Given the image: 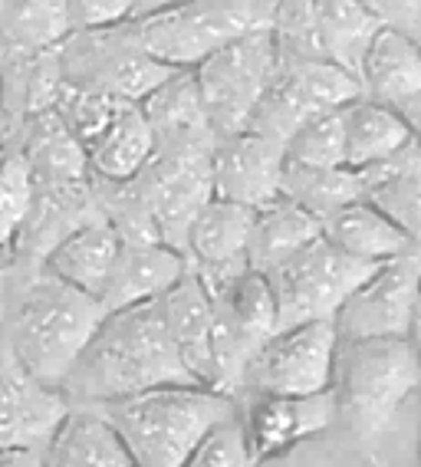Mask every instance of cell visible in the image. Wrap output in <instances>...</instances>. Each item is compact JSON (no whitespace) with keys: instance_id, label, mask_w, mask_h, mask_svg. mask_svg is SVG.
Instances as JSON below:
<instances>
[{"instance_id":"20","label":"cell","mask_w":421,"mask_h":467,"mask_svg":"<svg viewBox=\"0 0 421 467\" xmlns=\"http://www.w3.org/2000/svg\"><path fill=\"white\" fill-rule=\"evenodd\" d=\"M118 251H122V234L116 231L109 217L99 214L93 221H86L83 227H77L73 234H67L46 254L40 267L50 270L59 280H67V284L79 286V290L99 296L112 267H116Z\"/></svg>"},{"instance_id":"29","label":"cell","mask_w":421,"mask_h":467,"mask_svg":"<svg viewBox=\"0 0 421 467\" xmlns=\"http://www.w3.org/2000/svg\"><path fill=\"white\" fill-rule=\"evenodd\" d=\"M323 237L329 244H336L349 257H359L365 264H382V260L412 251V241L369 198H359L339 208L336 214H329L323 221Z\"/></svg>"},{"instance_id":"7","label":"cell","mask_w":421,"mask_h":467,"mask_svg":"<svg viewBox=\"0 0 421 467\" xmlns=\"http://www.w3.org/2000/svg\"><path fill=\"white\" fill-rule=\"evenodd\" d=\"M375 267L379 264L349 257L320 234L303 251H296L267 274L277 293L280 329L313 319H336L339 306Z\"/></svg>"},{"instance_id":"42","label":"cell","mask_w":421,"mask_h":467,"mask_svg":"<svg viewBox=\"0 0 421 467\" xmlns=\"http://www.w3.org/2000/svg\"><path fill=\"white\" fill-rule=\"evenodd\" d=\"M188 0H135V17H149V14H161V10H171V7H181Z\"/></svg>"},{"instance_id":"17","label":"cell","mask_w":421,"mask_h":467,"mask_svg":"<svg viewBox=\"0 0 421 467\" xmlns=\"http://www.w3.org/2000/svg\"><path fill=\"white\" fill-rule=\"evenodd\" d=\"M139 106L155 132V151L214 149L218 145V132L210 126L194 69L169 73Z\"/></svg>"},{"instance_id":"21","label":"cell","mask_w":421,"mask_h":467,"mask_svg":"<svg viewBox=\"0 0 421 467\" xmlns=\"http://www.w3.org/2000/svg\"><path fill=\"white\" fill-rule=\"evenodd\" d=\"M67 83L56 50H14L0 57V102L14 122H26L36 112L56 106V96Z\"/></svg>"},{"instance_id":"37","label":"cell","mask_w":421,"mask_h":467,"mask_svg":"<svg viewBox=\"0 0 421 467\" xmlns=\"http://www.w3.org/2000/svg\"><path fill=\"white\" fill-rule=\"evenodd\" d=\"M185 467H261L253 461L251 444H247L244 418L234 415L210 428L204 434V441L191 451Z\"/></svg>"},{"instance_id":"48","label":"cell","mask_w":421,"mask_h":467,"mask_svg":"<svg viewBox=\"0 0 421 467\" xmlns=\"http://www.w3.org/2000/svg\"><path fill=\"white\" fill-rule=\"evenodd\" d=\"M132 467H139V464H132Z\"/></svg>"},{"instance_id":"27","label":"cell","mask_w":421,"mask_h":467,"mask_svg":"<svg viewBox=\"0 0 421 467\" xmlns=\"http://www.w3.org/2000/svg\"><path fill=\"white\" fill-rule=\"evenodd\" d=\"M365 198L395 221L398 231L421 251V149L405 145L398 155L375 168H365Z\"/></svg>"},{"instance_id":"31","label":"cell","mask_w":421,"mask_h":467,"mask_svg":"<svg viewBox=\"0 0 421 467\" xmlns=\"http://www.w3.org/2000/svg\"><path fill=\"white\" fill-rule=\"evenodd\" d=\"M73 34L69 0H0V36L14 50H56Z\"/></svg>"},{"instance_id":"12","label":"cell","mask_w":421,"mask_h":467,"mask_svg":"<svg viewBox=\"0 0 421 467\" xmlns=\"http://www.w3.org/2000/svg\"><path fill=\"white\" fill-rule=\"evenodd\" d=\"M241 418L253 461L263 467L290 454L296 444L326 434L339 421V409L333 389L313 395H253Z\"/></svg>"},{"instance_id":"23","label":"cell","mask_w":421,"mask_h":467,"mask_svg":"<svg viewBox=\"0 0 421 467\" xmlns=\"http://www.w3.org/2000/svg\"><path fill=\"white\" fill-rule=\"evenodd\" d=\"M363 96L398 106L421 92V47L398 24H385L369 43L359 67Z\"/></svg>"},{"instance_id":"22","label":"cell","mask_w":421,"mask_h":467,"mask_svg":"<svg viewBox=\"0 0 421 467\" xmlns=\"http://www.w3.org/2000/svg\"><path fill=\"white\" fill-rule=\"evenodd\" d=\"M20 151L26 155L34 184H69L93 178L89 171V151L69 132V126L59 119L56 109L36 112L26 122H20Z\"/></svg>"},{"instance_id":"19","label":"cell","mask_w":421,"mask_h":467,"mask_svg":"<svg viewBox=\"0 0 421 467\" xmlns=\"http://www.w3.org/2000/svg\"><path fill=\"white\" fill-rule=\"evenodd\" d=\"M161 319L169 326V336L175 342L178 356L188 366L194 379L208 385L210 376V329H214V296L201 284L188 264L185 276L171 290L159 296Z\"/></svg>"},{"instance_id":"45","label":"cell","mask_w":421,"mask_h":467,"mask_svg":"<svg viewBox=\"0 0 421 467\" xmlns=\"http://www.w3.org/2000/svg\"><path fill=\"white\" fill-rule=\"evenodd\" d=\"M14 129H17V122H14L7 112H4V116H0V149L10 142V132H14Z\"/></svg>"},{"instance_id":"6","label":"cell","mask_w":421,"mask_h":467,"mask_svg":"<svg viewBox=\"0 0 421 467\" xmlns=\"http://www.w3.org/2000/svg\"><path fill=\"white\" fill-rule=\"evenodd\" d=\"M277 43L270 30L247 34L241 40L214 50L194 67L210 126L221 135H237L251 126L263 92L277 76Z\"/></svg>"},{"instance_id":"44","label":"cell","mask_w":421,"mask_h":467,"mask_svg":"<svg viewBox=\"0 0 421 467\" xmlns=\"http://www.w3.org/2000/svg\"><path fill=\"white\" fill-rule=\"evenodd\" d=\"M10 270H14V251H10V247H0V284L10 276Z\"/></svg>"},{"instance_id":"25","label":"cell","mask_w":421,"mask_h":467,"mask_svg":"<svg viewBox=\"0 0 421 467\" xmlns=\"http://www.w3.org/2000/svg\"><path fill=\"white\" fill-rule=\"evenodd\" d=\"M345 129V165L355 171L375 168L412 142L402 112L392 102L359 96L343 106Z\"/></svg>"},{"instance_id":"36","label":"cell","mask_w":421,"mask_h":467,"mask_svg":"<svg viewBox=\"0 0 421 467\" xmlns=\"http://www.w3.org/2000/svg\"><path fill=\"white\" fill-rule=\"evenodd\" d=\"M126 106V102L112 99L106 92L99 89H89V86H77V83H63L56 96V112L59 119L69 126V132L77 135L79 142L89 149L102 135V129L109 126L112 119H116L118 109Z\"/></svg>"},{"instance_id":"43","label":"cell","mask_w":421,"mask_h":467,"mask_svg":"<svg viewBox=\"0 0 421 467\" xmlns=\"http://www.w3.org/2000/svg\"><path fill=\"white\" fill-rule=\"evenodd\" d=\"M408 342L415 346V356H418V362H421V284H418V296H415L412 326H408Z\"/></svg>"},{"instance_id":"33","label":"cell","mask_w":421,"mask_h":467,"mask_svg":"<svg viewBox=\"0 0 421 467\" xmlns=\"http://www.w3.org/2000/svg\"><path fill=\"white\" fill-rule=\"evenodd\" d=\"M224 306L231 309V317L241 323L244 333H251L257 342H267L270 336L280 329V309H277V293H273V284L270 276L261 274V270L247 267L244 274L237 276L228 290L214 296Z\"/></svg>"},{"instance_id":"18","label":"cell","mask_w":421,"mask_h":467,"mask_svg":"<svg viewBox=\"0 0 421 467\" xmlns=\"http://www.w3.org/2000/svg\"><path fill=\"white\" fill-rule=\"evenodd\" d=\"M188 257L161 241H122L116 267L102 286L99 303L106 313L159 300L185 276Z\"/></svg>"},{"instance_id":"26","label":"cell","mask_w":421,"mask_h":467,"mask_svg":"<svg viewBox=\"0 0 421 467\" xmlns=\"http://www.w3.org/2000/svg\"><path fill=\"white\" fill-rule=\"evenodd\" d=\"M86 151H89V171L96 182H132L155 155V132L145 119L142 106L126 102Z\"/></svg>"},{"instance_id":"46","label":"cell","mask_w":421,"mask_h":467,"mask_svg":"<svg viewBox=\"0 0 421 467\" xmlns=\"http://www.w3.org/2000/svg\"><path fill=\"white\" fill-rule=\"evenodd\" d=\"M4 50H7V43H4V36H0V57H4Z\"/></svg>"},{"instance_id":"10","label":"cell","mask_w":421,"mask_h":467,"mask_svg":"<svg viewBox=\"0 0 421 467\" xmlns=\"http://www.w3.org/2000/svg\"><path fill=\"white\" fill-rule=\"evenodd\" d=\"M339 333L333 319L277 329L247 366L241 395H313L333 385Z\"/></svg>"},{"instance_id":"34","label":"cell","mask_w":421,"mask_h":467,"mask_svg":"<svg viewBox=\"0 0 421 467\" xmlns=\"http://www.w3.org/2000/svg\"><path fill=\"white\" fill-rule=\"evenodd\" d=\"M287 161L310 168L345 165V129L343 109L316 112L287 139Z\"/></svg>"},{"instance_id":"8","label":"cell","mask_w":421,"mask_h":467,"mask_svg":"<svg viewBox=\"0 0 421 467\" xmlns=\"http://www.w3.org/2000/svg\"><path fill=\"white\" fill-rule=\"evenodd\" d=\"M59 63L67 83L99 89L118 102H142L165 76L175 73L145 53L126 34V24L109 30H77L59 47Z\"/></svg>"},{"instance_id":"1","label":"cell","mask_w":421,"mask_h":467,"mask_svg":"<svg viewBox=\"0 0 421 467\" xmlns=\"http://www.w3.org/2000/svg\"><path fill=\"white\" fill-rule=\"evenodd\" d=\"M198 382L178 356L159 300L112 309L86 342L59 392L69 405H102L159 385ZM201 385V382H198Z\"/></svg>"},{"instance_id":"5","label":"cell","mask_w":421,"mask_h":467,"mask_svg":"<svg viewBox=\"0 0 421 467\" xmlns=\"http://www.w3.org/2000/svg\"><path fill=\"white\" fill-rule=\"evenodd\" d=\"M277 0H188L181 7L126 24L145 53L171 69H194L214 50L273 26Z\"/></svg>"},{"instance_id":"4","label":"cell","mask_w":421,"mask_h":467,"mask_svg":"<svg viewBox=\"0 0 421 467\" xmlns=\"http://www.w3.org/2000/svg\"><path fill=\"white\" fill-rule=\"evenodd\" d=\"M339 421L355 441H375L405 401L421 392V362L408 336L339 339L333 366Z\"/></svg>"},{"instance_id":"14","label":"cell","mask_w":421,"mask_h":467,"mask_svg":"<svg viewBox=\"0 0 421 467\" xmlns=\"http://www.w3.org/2000/svg\"><path fill=\"white\" fill-rule=\"evenodd\" d=\"M257 211L247 204H237L228 198H214L194 217L191 231H188L185 257L191 270L201 276L210 296H221L244 274L247 264V241H251V227Z\"/></svg>"},{"instance_id":"2","label":"cell","mask_w":421,"mask_h":467,"mask_svg":"<svg viewBox=\"0 0 421 467\" xmlns=\"http://www.w3.org/2000/svg\"><path fill=\"white\" fill-rule=\"evenodd\" d=\"M20 280L0 296V336L20 362L46 385H63L73 362L99 329V296L79 290L43 267H14Z\"/></svg>"},{"instance_id":"35","label":"cell","mask_w":421,"mask_h":467,"mask_svg":"<svg viewBox=\"0 0 421 467\" xmlns=\"http://www.w3.org/2000/svg\"><path fill=\"white\" fill-rule=\"evenodd\" d=\"M30 201H34V175H30L26 155L20 151V145L7 142L0 149V247L14 251Z\"/></svg>"},{"instance_id":"39","label":"cell","mask_w":421,"mask_h":467,"mask_svg":"<svg viewBox=\"0 0 421 467\" xmlns=\"http://www.w3.org/2000/svg\"><path fill=\"white\" fill-rule=\"evenodd\" d=\"M375 14L388 20V24H415L421 17V0H365Z\"/></svg>"},{"instance_id":"3","label":"cell","mask_w":421,"mask_h":467,"mask_svg":"<svg viewBox=\"0 0 421 467\" xmlns=\"http://www.w3.org/2000/svg\"><path fill=\"white\" fill-rule=\"evenodd\" d=\"M93 409L116 428L139 467H185L210 428L241 415V401L208 385L181 382L102 401Z\"/></svg>"},{"instance_id":"38","label":"cell","mask_w":421,"mask_h":467,"mask_svg":"<svg viewBox=\"0 0 421 467\" xmlns=\"http://www.w3.org/2000/svg\"><path fill=\"white\" fill-rule=\"evenodd\" d=\"M77 30H109L128 24L135 14V0H69Z\"/></svg>"},{"instance_id":"16","label":"cell","mask_w":421,"mask_h":467,"mask_svg":"<svg viewBox=\"0 0 421 467\" xmlns=\"http://www.w3.org/2000/svg\"><path fill=\"white\" fill-rule=\"evenodd\" d=\"M99 214L102 208L93 178L69 184H34V201L14 241V267H40L67 234Z\"/></svg>"},{"instance_id":"15","label":"cell","mask_w":421,"mask_h":467,"mask_svg":"<svg viewBox=\"0 0 421 467\" xmlns=\"http://www.w3.org/2000/svg\"><path fill=\"white\" fill-rule=\"evenodd\" d=\"M283 168H287V145L251 132V129L237 135H221L214 145V159H210L214 194L257 211L280 198Z\"/></svg>"},{"instance_id":"9","label":"cell","mask_w":421,"mask_h":467,"mask_svg":"<svg viewBox=\"0 0 421 467\" xmlns=\"http://www.w3.org/2000/svg\"><path fill=\"white\" fill-rule=\"evenodd\" d=\"M359 96H363L359 79L349 69L336 67L333 59H280L277 76L263 92L247 129L287 145L290 135L310 116L326 109H343Z\"/></svg>"},{"instance_id":"28","label":"cell","mask_w":421,"mask_h":467,"mask_svg":"<svg viewBox=\"0 0 421 467\" xmlns=\"http://www.w3.org/2000/svg\"><path fill=\"white\" fill-rule=\"evenodd\" d=\"M323 234L320 217H313L306 208H300L287 194L273 198L270 204L257 208L247 241V264L261 274H270L280 267L296 251H303L306 244L316 241Z\"/></svg>"},{"instance_id":"40","label":"cell","mask_w":421,"mask_h":467,"mask_svg":"<svg viewBox=\"0 0 421 467\" xmlns=\"http://www.w3.org/2000/svg\"><path fill=\"white\" fill-rule=\"evenodd\" d=\"M0 467H46V448H0Z\"/></svg>"},{"instance_id":"11","label":"cell","mask_w":421,"mask_h":467,"mask_svg":"<svg viewBox=\"0 0 421 467\" xmlns=\"http://www.w3.org/2000/svg\"><path fill=\"white\" fill-rule=\"evenodd\" d=\"M421 284V251L398 254L382 260L379 267L355 286L353 296L339 306V339H382V336H408L415 296Z\"/></svg>"},{"instance_id":"41","label":"cell","mask_w":421,"mask_h":467,"mask_svg":"<svg viewBox=\"0 0 421 467\" xmlns=\"http://www.w3.org/2000/svg\"><path fill=\"white\" fill-rule=\"evenodd\" d=\"M395 109L402 112L405 126H408V135H412V142L421 149V92H418V96H408V99H402Z\"/></svg>"},{"instance_id":"30","label":"cell","mask_w":421,"mask_h":467,"mask_svg":"<svg viewBox=\"0 0 421 467\" xmlns=\"http://www.w3.org/2000/svg\"><path fill=\"white\" fill-rule=\"evenodd\" d=\"M316 14H320L326 59H333L336 67L349 69L359 79L365 50L388 20L375 14L365 0H316Z\"/></svg>"},{"instance_id":"47","label":"cell","mask_w":421,"mask_h":467,"mask_svg":"<svg viewBox=\"0 0 421 467\" xmlns=\"http://www.w3.org/2000/svg\"><path fill=\"white\" fill-rule=\"evenodd\" d=\"M418 467H421V441H418Z\"/></svg>"},{"instance_id":"32","label":"cell","mask_w":421,"mask_h":467,"mask_svg":"<svg viewBox=\"0 0 421 467\" xmlns=\"http://www.w3.org/2000/svg\"><path fill=\"white\" fill-rule=\"evenodd\" d=\"M280 194H287L290 201H296V204L310 211L313 217H320V224H323V221H326L329 214H336L339 208L365 198V178H363V171H355V168H349V165L310 168V165H293V161H287Z\"/></svg>"},{"instance_id":"13","label":"cell","mask_w":421,"mask_h":467,"mask_svg":"<svg viewBox=\"0 0 421 467\" xmlns=\"http://www.w3.org/2000/svg\"><path fill=\"white\" fill-rule=\"evenodd\" d=\"M69 409L67 395L36 379L0 336V448H46Z\"/></svg>"},{"instance_id":"24","label":"cell","mask_w":421,"mask_h":467,"mask_svg":"<svg viewBox=\"0 0 421 467\" xmlns=\"http://www.w3.org/2000/svg\"><path fill=\"white\" fill-rule=\"evenodd\" d=\"M132 454L116 428L93 409L73 405L46 444V467H132Z\"/></svg>"}]
</instances>
